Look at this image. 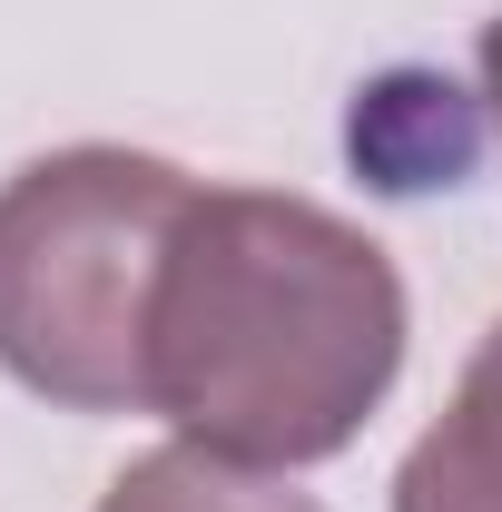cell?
<instances>
[{
    "mask_svg": "<svg viewBox=\"0 0 502 512\" xmlns=\"http://www.w3.org/2000/svg\"><path fill=\"white\" fill-rule=\"evenodd\" d=\"M394 256L286 188H197L148 296V414L256 473L335 463L404 375Z\"/></svg>",
    "mask_w": 502,
    "mask_h": 512,
    "instance_id": "1",
    "label": "cell"
},
{
    "mask_svg": "<svg viewBox=\"0 0 502 512\" xmlns=\"http://www.w3.org/2000/svg\"><path fill=\"white\" fill-rule=\"evenodd\" d=\"M197 178L148 148H50L0 178V375L60 414H148V296Z\"/></svg>",
    "mask_w": 502,
    "mask_h": 512,
    "instance_id": "2",
    "label": "cell"
},
{
    "mask_svg": "<svg viewBox=\"0 0 502 512\" xmlns=\"http://www.w3.org/2000/svg\"><path fill=\"white\" fill-rule=\"evenodd\" d=\"M483 99H463L453 79L434 69H394L375 89H355V119H345V158L375 178L384 197H424V188H453L483 148Z\"/></svg>",
    "mask_w": 502,
    "mask_h": 512,
    "instance_id": "3",
    "label": "cell"
},
{
    "mask_svg": "<svg viewBox=\"0 0 502 512\" xmlns=\"http://www.w3.org/2000/svg\"><path fill=\"white\" fill-rule=\"evenodd\" d=\"M394 512H502V316L463 355L443 414L394 463Z\"/></svg>",
    "mask_w": 502,
    "mask_h": 512,
    "instance_id": "4",
    "label": "cell"
},
{
    "mask_svg": "<svg viewBox=\"0 0 502 512\" xmlns=\"http://www.w3.org/2000/svg\"><path fill=\"white\" fill-rule=\"evenodd\" d=\"M99 512H325V503L296 493L286 473L227 463L207 444H158V453H138L128 473H109Z\"/></svg>",
    "mask_w": 502,
    "mask_h": 512,
    "instance_id": "5",
    "label": "cell"
},
{
    "mask_svg": "<svg viewBox=\"0 0 502 512\" xmlns=\"http://www.w3.org/2000/svg\"><path fill=\"white\" fill-rule=\"evenodd\" d=\"M483 109H493V128H502V10L483 20Z\"/></svg>",
    "mask_w": 502,
    "mask_h": 512,
    "instance_id": "6",
    "label": "cell"
}]
</instances>
